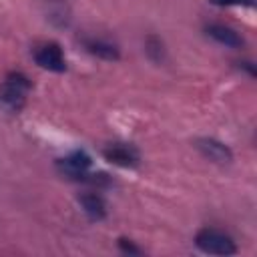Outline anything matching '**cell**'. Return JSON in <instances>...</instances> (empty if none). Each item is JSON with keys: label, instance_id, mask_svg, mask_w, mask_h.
I'll use <instances>...</instances> for the list:
<instances>
[{"label": "cell", "instance_id": "cell-10", "mask_svg": "<svg viewBox=\"0 0 257 257\" xmlns=\"http://www.w3.org/2000/svg\"><path fill=\"white\" fill-rule=\"evenodd\" d=\"M217 6H253V0H211Z\"/></svg>", "mask_w": 257, "mask_h": 257}, {"label": "cell", "instance_id": "cell-2", "mask_svg": "<svg viewBox=\"0 0 257 257\" xmlns=\"http://www.w3.org/2000/svg\"><path fill=\"white\" fill-rule=\"evenodd\" d=\"M195 243L203 253H209V255H233V253H237L235 241L219 229H209V227L201 229L195 237Z\"/></svg>", "mask_w": 257, "mask_h": 257}, {"label": "cell", "instance_id": "cell-5", "mask_svg": "<svg viewBox=\"0 0 257 257\" xmlns=\"http://www.w3.org/2000/svg\"><path fill=\"white\" fill-rule=\"evenodd\" d=\"M104 159L116 167H124V169H133L139 165L141 161V155L139 151L128 145V143H114V145H108L104 149Z\"/></svg>", "mask_w": 257, "mask_h": 257}, {"label": "cell", "instance_id": "cell-9", "mask_svg": "<svg viewBox=\"0 0 257 257\" xmlns=\"http://www.w3.org/2000/svg\"><path fill=\"white\" fill-rule=\"evenodd\" d=\"M88 52L98 56V58H104V60H116L118 58V48L114 44H110L108 40H102V38H90L84 42Z\"/></svg>", "mask_w": 257, "mask_h": 257}, {"label": "cell", "instance_id": "cell-7", "mask_svg": "<svg viewBox=\"0 0 257 257\" xmlns=\"http://www.w3.org/2000/svg\"><path fill=\"white\" fill-rule=\"evenodd\" d=\"M205 30H207V34H209L213 40H217V42L223 44V46L241 48V46L245 44L243 36H241L237 30H233L231 26H225V24H209Z\"/></svg>", "mask_w": 257, "mask_h": 257}, {"label": "cell", "instance_id": "cell-1", "mask_svg": "<svg viewBox=\"0 0 257 257\" xmlns=\"http://www.w3.org/2000/svg\"><path fill=\"white\" fill-rule=\"evenodd\" d=\"M28 92H30V80L22 72L6 74V78L0 82V110L6 114L20 112Z\"/></svg>", "mask_w": 257, "mask_h": 257}, {"label": "cell", "instance_id": "cell-8", "mask_svg": "<svg viewBox=\"0 0 257 257\" xmlns=\"http://www.w3.org/2000/svg\"><path fill=\"white\" fill-rule=\"evenodd\" d=\"M80 207L82 211L92 219V221H100L106 217V203L98 193H84L80 199Z\"/></svg>", "mask_w": 257, "mask_h": 257}, {"label": "cell", "instance_id": "cell-4", "mask_svg": "<svg viewBox=\"0 0 257 257\" xmlns=\"http://www.w3.org/2000/svg\"><path fill=\"white\" fill-rule=\"evenodd\" d=\"M90 165H92V161H90V157L84 151H74V153H70V155H66V157L56 161L58 171L64 177H68V179H82V177H86Z\"/></svg>", "mask_w": 257, "mask_h": 257}, {"label": "cell", "instance_id": "cell-3", "mask_svg": "<svg viewBox=\"0 0 257 257\" xmlns=\"http://www.w3.org/2000/svg\"><path fill=\"white\" fill-rule=\"evenodd\" d=\"M34 60L40 68L50 70V72H64L66 70V58L62 54V48L56 42H44V44L36 46Z\"/></svg>", "mask_w": 257, "mask_h": 257}, {"label": "cell", "instance_id": "cell-11", "mask_svg": "<svg viewBox=\"0 0 257 257\" xmlns=\"http://www.w3.org/2000/svg\"><path fill=\"white\" fill-rule=\"evenodd\" d=\"M118 245H120V249H122L124 253H135V255H139V253H141V249H139V247H135L133 243H126V239H120V241H118Z\"/></svg>", "mask_w": 257, "mask_h": 257}, {"label": "cell", "instance_id": "cell-6", "mask_svg": "<svg viewBox=\"0 0 257 257\" xmlns=\"http://www.w3.org/2000/svg\"><path fill=\"white\" fill-rule=\"evenodd\" d=\"M197 149L201 151L203 157H207L209 161L213 163H219V165H225V163H231L233 161V153L231 149L217 141V139H199L197 141Z\"/></svg>", "mask_w": 257, "mask_h": 257}]
</instances>
